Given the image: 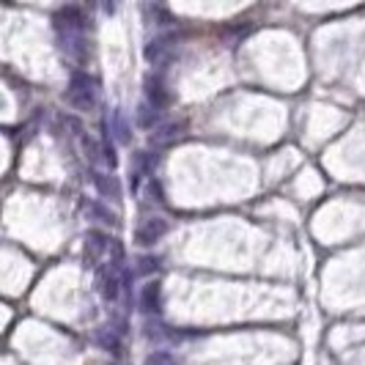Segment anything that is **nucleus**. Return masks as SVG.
Listing matches in <instances>:
<instances>
[{
    "label": "nucleus",
    "instance_id": "f257e3e1",
    "mask_svg": "<svg viewBox=\"0 0 365 365\" xmlns=\"http://www.w3.org/2000/svg\"><path fill=\"white\" fill-rule=\"evenodd\" d=\"M69 102L77 110H88L96 105V88H93V80L88 74H72V83H69Z\"/></svg>",
    "mask_w": 365,
    "mask_h": 365
},
{
    "label": "nucleus",
    "instance_id": "f03ea898",
    "mask_svg": "<svg viewBox=\"0 0 365 365\" xmlns=\"http://www.w3.org/2000/svg\"><path fill=\"white\" fill-rule=\"evenodd\" d=\"M165 234H168V220L148 217V220H143V222L138 225L135 239H138V245H154V242H160Z\"/></svg>",
    "mask_w": 365,
    "mask_h": 365
},
{
    "label": "nucleus",
    "instance_id": "7ed1b4c3",
    "mask_svg": "<svg viewBox=\"0 0 365 365\" xmlns=\"http://www.w3.org/2000/svg\"><path fill=\"white\" fill-rule=\"evenodd\" d=\"M140 308H143V313L163 311V286H160L157 280L143 286V292H140Z\"/></svg>",
    "mask_w": 365,
    "mask_h": 365
},
{
    "label": "nucleus",
    "instance_id": "20e7f679",
    "mask_svg": "<svg viewBox=\"0 0 365 365\" xmlns=\"http://www.w3.org/2000/svg\"><path fill=\"white\" fill-rule=\"evenodd\" d=\"M83 22H86V19H83V11H80V9H74V6L61 9V11L55 14V25H58L61 31H63V28H66V31H80V28H83Z\"/></svg>",
    "mask_w": 365,
    "mask_h": 365
},
{
    "label": "nucleus",
    "instance_id": "39448f33",
    "mask_svg": "<svg viewBox=\"0 0 365 365\" xmlns=\"http://www.w3.org/2000/svg\"><path fill=\"white\" fill-rule=\"evenodd\" d=\"M148 88V105L154 110H160L165 108V102H168V93H165V86H163V80H157V77H148V83H146Z\"/></svg>",
    "mask_w": 365,
    "mask_h": 365
},
{
    "label": "nucleus",
    "instance_id": "423d86ee",
    "mask_svg": "<svg viewBox=\"0 0 365 365\" xmlns=\"http://www.w3.org/2000/svg\"><path fill=\"white\" fill-rule=\"evenodd\" d=\"M99 286H102V294L108 297V299H115V294H118V277L113 272H99Z\"/></svg>",
    "mask_w": 365,
    "mask_h": 365
},
{
    "label": "nucleus",
    "instance_id": "0eeeda50",
    "mask_svg": "<svg viewBox=\"0 0 365 365\" xmlns=\"http://www.w3.org/2000/svg\"><path fill=\"white\" fill-rule=\"evenodd\" d=\"M102 250H105V237H102V234H88V245H86V258H88V261H96Z\"/></svg>",
    "mask_w": 365,
    "mask_h": 365
},
{
    "label": "nucleus",
    "instance_id": "6e6552de",
    "mask_svg": "<svg viewBox=\"0 0 365 365\" xmlns=\"http://www.w3.org/2000/svg\"><path fill=\"white\" fill-rule=\"evenodd\" d=\"M146 365H179L170 354H165V351H160V354H151L148 357V363Z\"/></svg>",
    "mask_w": 365,
    "mask_h": 365
}]
</instances>
